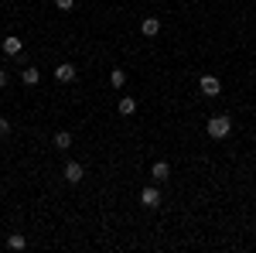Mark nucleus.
Segmentation results:
<instances>
[{
	"instance_id": "obj_15",
	"label": "nucleus",
	"mask_w": 256,
	"mask_h": 253,
	"mask_svg": "<svg viewBox=\"0 0 256 253\" xmlns=\"http://www.w3.org/2000/svg\"><path fill=\"white\" fill-rule=\"evenodd\" d=\"M7 134H10V120L0 117V137H7Z\"/></svg>"
},
{
	"instance_id": "obj_8",
	"label": "nucleus",
	"mask_w": 256,
	"mask_h": 253,
	"mask_svg": "<svg viewBox=\"0 0 256 253\" xmlns=\"http://www.w3.org/2000/svg\"><path fill=\"white\" fill-rule=\"evenodd\" d=\"M20 79H24V86H38L41 82V69L38 65H28V69L20 72Z\"/></svg>"
},
{
	"instance_id": "obj_4",
	"label": "nucleus",
	"mask_w": 256,
	"mask_h": 253,
	"mask_svg": "<svg viewBox=\"0 0 256 253\" xmlns=\"http://www.w3.org/2000/svg\"><path fill=\"white\" fill-rule=\"evenodd\" d=\"M82 178H86V168H82L79 161H68V164H65V181H68V185H79Z\"/></svg>"
},
{
	"instance_id": "obj_14",
	"label": "nucleus",
	"mask_w": 256,
	"mask_h": 253,
	"mask_svg": "<svg viewBox=\"0 0 256 253\" xmlns=\"http://www.w3.org/2000/svg\"><path fill=\"white\" fill-rule=\"evenodd\" d=\"M55 7H58V11H72V7H76V0H55Z\"/></svg>"
},
{
	"instance_id": "obj_2",
	"label": "nucleus",
	"mask_w": 256,
	"mask_h": 253,
	"mask_svg": "<svg viewBox=\"0 0 256 253\" xmlns=\"http://www.w3.org/2000/svg\"><path fill=\"white\" fill-rule=\"evenodd\" d=\"M198 89H202L205 96H218V93H222V82H218L216 76H202L198 79Z\"/></svg>"
},
{
	"instance_id": "obj_6",
	"label": "nucleus",
	"mask_w": 256,
	"mask_h": 253,
	"mask_svg": "<svg viewBox=\"0 0 256 253\" xmlns=\"http://www.w3.org/2000/svg\"><path fill=\"white\" fill-rule=\"evenodd\" d=\"M76 76H79V69H76V65H68V62L55 65V79H58V82H72Z\"/></svg>"
},
{
	"instance_id": "obj_10",
	"label": "nucleus",
	"mask_w": 256,
	"mask_h": 253,
	"mask_svg": "<svg viewBox=\"0 0 256 253\" xmlns=\"http://www.w3.org/2000/svg\"><path fill=\"white\" fill-rule=\"evenodd\" d=\"M120 113H123V117H134V113H137V99L134 96H120Z\"/></svg>"
},
{
	"instance_id": "obj_16",
	"label": "nucleus",
	"mask_w": 256,
	"mask_h": 253,
	"mask_svg": "<svg viewBox=\"0 0 256 253\" xmlns=\"http://www.w3.org/2000/svg\"><path fill=\"white\" fill-rule=\"evenodd\" d=\"M4 86H7V69L0 65V89H4Z\"/></svg>"
},
{
	"instance_id": "obj_11",
	"label": "nucleus",
	"mask_w": 256,
	"mask_h": 253,
	"mask_svg": "<svg viewBox=\"0 0 256 253\" xmlns=\"http://www.w3.org/2000/svg\"><path fill=\"white\" fill-rule=\"evenodd\" d=\"M55 147H58V151H68V147H72V134H68V130H58V134H55Z\"/></svg>"
},
{
	"instance_id": "obj_9",
	"label": "nucleus",
	"mask_w": 256,
	"mask_h": 253,
	"mask_svg": "<svg viewBox=\"0 0 256 253\" xmlns=\"http://www.w3.org/2000/svg\"><path fill=\"white\" fill-rule=\"evenodd\" d=\"M0 48H4V55H20L24 41H20V38H4V45H0Z\"/></svg>"
},
{
	"instance_id": "obj_3",
	"label": "nucleus",
	"mask_w": 256,
	"mask_h": 253,
	"mask_svg": "<svg viewBox=\"0 0 256 253\" xmlns=\"http://www.w3.org/2000/svg\"><path fill=\"white\" fill-rule=\"evenodd\" d=\"M140 205H144V209H158L160 205V192L154 188V185H147V188L140 192Z\"/></svg>"
},
{
	"instance_id": "obj_13",
	"label": "nucleus",
	"mask_w": 256,
	"mask_h": 253,
	"mask_svg": "<svg viewBox=\"0 0 256 253\" xmlns=\"http://www.w3.org/2000/svg\"><path fill=\"white\" fill-rule=\"evenodd\" d=\"M110 82H113L116 89H123V86H126V72H123V69H113V72H110Z\"/></svg>"
},
{
	"instance_id": "obj_1",
	"label": "nucleus",
	"mask_w": 256,
	"mask_h": 253,
	"mask_svg": "<svg viewBox=\"0 0 256 253\" xmlns=\"http://www.w3.org/2000/svg\"><path fill=\"white\" fill-rule=\"evenodd\" d=\"M229 130H232V120L226 117V113H216V117L208 120V137H212V140H222V137H229Z\"/></svg>"
},
{
	"instance_id": "obj_12",
	"label": "nucleus",
	"mask_w": 256,
	"mask_h": 253,
	"mask_svg": "<svg viewBox=\"0 0 256 253\" xmlns=\"http://www.w3.org/2000/svg\"><path fill=\"white\" fill-rule=\"evenodd\" d=\"M7 246H10V250H24V246H28V239H24L20 233H10V236H7Z\"/></svg>"
},
{
	"instance_id": "obj_5",
	"label": "nucleus",
	"mask_w": 256,
	"mask_h": 253,
	"mask_svg": "<svg viewBox=\"0 0 256 253\" xmlns=\"http://www.w3.org/2000/svg\"><path fill=\"white\" fill-rule=\"evenodd\" d=\"M140 35H144V38H158L160 35V21L158 18H144L140 21Z\"/></svg>"
},
{
	"instance_id": "obj_7",
	"label": "nucleus",
	"mask_w": 256,
	"mask_h": 253,
	"mask_svg": "<svg viewBox=\"0 0 256 253\" xmlns=\"http://www.w3.org/2000/svg\"><path fill=\"white\" fill-rule=\"evenodd\" d=\"M150 178H154V181H168V178H171V164H168V161H158V164L150 168Z\"/></svg>"
}]
</instances>
